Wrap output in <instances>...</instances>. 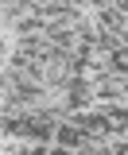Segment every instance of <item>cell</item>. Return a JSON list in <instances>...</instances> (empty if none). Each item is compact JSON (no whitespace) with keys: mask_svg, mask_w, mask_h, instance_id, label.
Returning <instances> with one entry per match:
<instances>
[{"mask_svg":"<svg viewBox=\"0 0 128 155\" xmlns=\"http://www.w3.org/2000/svg\"><path fill=\"white\" fill-rule=\"evenodd\" d=\"M86 140H89V136L82 132L78 124H70V120H62V124H58V132H55V143H58V147H70V151H78Z\"/></svg>","mask_w":128,"mask_h":155,"instance_id":"1","label":"cell"},{"mask_svg":"<svg viewBox=\"0 0 128 155\" xmlns=\"http://www.w3.org/2000/svg\"><path fill=\"white\" fill-rule=\"evenodd\" d=\"M113 8H120V12L128 16V0H113Z\"/></svg>","mask_w":128,"mask_h":155,"instance_id":"2","label":"cell"}]
</instances>
